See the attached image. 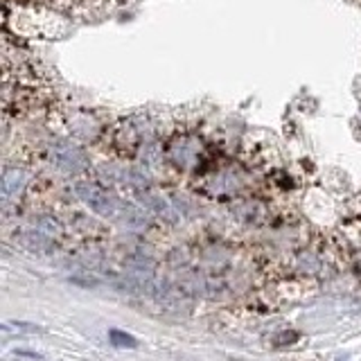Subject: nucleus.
<instances>
[{
    "label": "nucleus",
    "instance_id": "obj_1",
    "mask_svg": "<svg viewBox=\"0 0 361 361\" xmlns=\"http://www.w3.org/2000/svg\"><path fill=\"white\" fill-rule=\"evenodd\" d=\"M111 341L116 345H135V338H131L124 332H118V330H111Z\"/></svg>",
    "mask_w": 361,
    "mask_h": 361
}]
</instances>
